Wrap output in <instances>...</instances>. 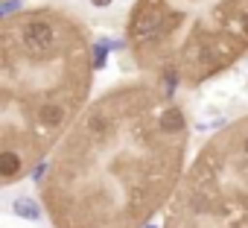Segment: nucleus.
Returning a JSON list of instances; mask_svg holds the SVG:
<instances>
[{
    "instance_id": "4",
    "label": "nucleus",
    "mask_w": 248,
    "mask_h": 228,
    "mask_svg": "<svg viewBox=\"0 0 248 228\" xmlns=\"http://www.w3.org/2000/svg\"><path fill=\"white\" fill-rule=\"evenodd\" d=\"M164 228H248V114L204 141L167 208Z\"/></svg>"
},
{
    "instance_id": "2",
    "label": "nucleus",
    "mask_w": 248,
    "mask_h": 228,
    "mask_svg": "<svg viewBox=\"0 0 248 228\" xmlns=\"http://www.w3.org/2000/svg\"><path fill=\"white\" fill-rule=\"evenodd\" d=\"M93 88V41L76 12L32 6L0 24V179L15 184L53 155Z\"/></svg>"
},
{
    "instance_id": "3",
    "label": "nucleus",
    "mask_w": 248,
    "mask_h": 228,
    "mask_svg": "<svg viewBox=\"0 0 248 228\" xmlns=\"http://www.w3.org/2000/svg\"><path fill=\"white\" fill-rule=\"evenodd\" d=\"M126 47L149 79L199 88L248 56V0H135Z\"/></svg>"
},
{
    "instance_id": "1",
    "label": "nucleus",
    "mask_w": 248,
    "mask_h": 228,
    "mask_svg": "<svg viewBox=\"0 0 248 228\" xmlns=\"http://www.w3.org/2000/svg\"><path fill=\"white\" fill-rule=\"evenodd\" d=\"M190 147L187 108L164 82L99 94L53 149L38 184L53 228H146L170 208Z\"/></svg>"
}]
</instances>
